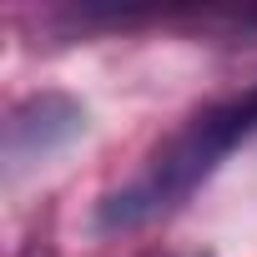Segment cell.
Segmentation results:
<instances>
[{"instance_id":"obj_2","label":"cell","mask_w":257,"mask_h":257,"mask_svg":"<svg viewBox=\"0 0 257 257\" xmlns=\"http://www.w3.org/2000/svg\"><path fill=\"white\" fill-rule=\"evenodd\" d=\"M86 126V111L66 96H36L26 101L11 126H6V147H11V162H31V157H46L56 152L61 142H71Z\"/></svg>"},{"instance_id":"obj_1","label":"cell","mask_w":257,"mask_h":257,"mask_svg":"<svg viewBox=\"0 0 257 257\" xmlns=\"http://www.w3.org/2000/svg\"><path fill=\"white\" fill-rule=\"evenodd\" d=\"M252 137H257V86L242 91V96H232V101H222V106H207L202 116H192L182 126L172 142H162L132 182L116 187L101 202L96 227L101 232H132V227L172 212L177 202H187Z\"/></svg>"}]
</instances>
